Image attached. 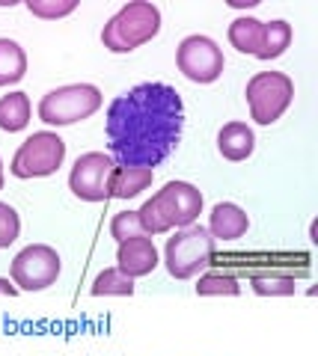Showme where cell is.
<instances>
[{
	"mask_svg": "<svg viewBox=\"0 0 318 356\" xmlns=\"http://www.w3.org/2000/svg\"><path fill=\"white\" fill-rule=\"evenodd\" d=\"M184 125L182 95L167 83H137L107 107V140L116 166L152 170L179 146Z\"/></svg>",
	"mask_w": 318,
	"mask_h": 356,
	"instance_id": "1",
	"label": "cell"
},
{
	"mask_svg": "<svg viewBox=\"0 0 318 356\" xmlns=\"http://www.w3.org/2000/svg\"><path fill=\"white\" fill-rule=\"evenodd\" d=\"M200 214L202 193L188 181H167L155 196L143 202V208L137 211V220L143 226V235H164L173 226H193Z\"/></svg>",
	"mask_w": 318,
	"mask_h": 356,
	"instance_id": "2",
	"label": "cell"
},
{
	"mask_svg": "<svg viewBox=\"0 0 318 356\" xmlns=\"http://www.w3.org/2000/svg\"><path fill=\"white\" fill-rule=\"evenodd\" d=\"M161 9L149 0H131L107 21L102 30V42L111 54H128L158 36Z\"/></svg>",
	"mask_w": 318,
	"mask_h": 356,
	"instance_id": "3",
	"label": "cell"
},
{
	"mask_svg": "<svg viewBox=\"0 0 318 356\" xmlns=\"http://www.w3.org/2000/svg\"><path fill=\"white\" fill-rule=\"evenodd\" d=\"M98 107H102V89L93 83H69L42 95L39 119L45 125L65 128V125H74V122L90 119Z\"/></svg>",
	"mask_w": 318,
	"mask_h": 356,
	"instance_id": "4",
	"label": "cell"
},
{
	"mask_svg": "<svg viewBox=\"0 0 318 356\" xmlns=\"http://www.w3.org/2000/svg\"><path fill=\"white\" fill-rule=\"evenodd\" d=\"M214 259V238L208 235V229L202 226H184L167 241L164 247V261H167V270L175 280H191L208 267Z\"/></svg>",
	"mask_w": 318,
	"mask_h": 356,
	"instance_id": "5",
	"label": "cell"
},
{
	"mask_svg": "<svg viewBox=\"0 0 318 356\" xmlns=\"http://www.w3.org/2000/svg\"><path fill=\"white\" fill-rule=\"evenodd\" d=\"M247 104L256 125H273L294 102V83L283 72H256L247 81Z\"/></svg>",
	"mask_w": 318,
	"mask_h": 356,
	"instance_id": "6",
	"label": "cell"
},
{
	"mask_svg": "<svg viewBox=\"0 0 318 356\" xmlns=\"http://www.w3.org/2000/svg\"><path fill=\"white\" fill-rule=\"evenodd\" d=\"M65 161V140L54 131H36L21 143L9 172L15 178H45L54 175Z\"/></svg>",
	"mask_w": 318,
	"mask_h": 356,
	"instance_id": "7",
	"label": "cell"
},
{
	"mask_svg": "<svg viewBox=\"0 0 318 356\" xmlns=\"http://www.w3.org/2000/svg\"><path fill=\"white\" fill-rule=\"evenodd\" d=\"M9 273L18 291H45L60 276V255L48 243H30L13 259Z\"/></svg>",
	"mask_w": 318,
	"mask_h": 356,
	"instance_id": "8",
	"label": "cell"
},
{
	"mask_svg": "<svg viewBox=\"0 0 318 356\" xmlns=\"http://www.w3.org/2000/svg\"><path fill=\"white\" fill-rule=\"evenodd\" d=\"M116 163L104 152H86L74 161L69 172V191L84 202H104L111 199V178Z\"/></svg>",
	"mask_w": 318,
	"mask_h": 356,
	"instance_id": "9",
	"label": "cell"
},
{
	"mask_svg": "<svg viewBox=\"0 0 318 356\" xmlns=\"http://www.w3.org/2000/svg\"><path fill=\"white\" fill-rule=\"evenodd\" d=\"M175 65L193 83H214L223 74V51L208 36H188L182 39L175 51Z\"/></svg>",
	"mask_w": 318,
	"mask_h": 356,
	"instance_id": "10",
	"label": "cell"
},
{
	"mask_svg": "<svg viewBox=\"0 0 318 356\" xmlns=\"http://www.w3.org/2000/svg\"><path fill=\"white\" fill-rule=\"evenodd\" d=\"M116 270H122L128 280H140V276H149L158 267V250L152 243L149 235L140 238H128L119 243L116 250Z\"/></svg>",
	"mask_w": 318,
	"mask_h": 356,
	"instance_id": "11",
	"label": "cell"
},
{
	"mask_svg": "<svg viewBox=\"0 0 318 356\" xmlns=\"http://www.w3.org/2000/svg\"><path fill=\"white\" fill-rule=\"evenodd\" d=\"M250 229V217L244 208H238L235 202H217L212 208V220H208V235L214 241H238L244 238Z\"/></svg>",
	"mask_w": 318,
	"mask_h": 356,
	"instance_id": "12",
	"label": "cell"
},
{
	"mask_svg": "<svg viewBox=\"0 0 318 356\" xmlns=\"http://www.w3.org/2000/svg\"><path fill=\"white\" fill-rule=\"evenodd\" d=\"M217 149L226 161H247L256 149V137H253V128L244 125V122H229V125L221 128L217 134Z\"/></svg>",
	"mask_w": 318,
	"mask_h": 356,
	"instance_id": "13",
	"label": "cell"
},
{
	"mask_svg": "<svg viewBox=\"0 0 318 356\" xmlns=\"http://www.w3.org/2000/svg\"><path fill=\"white\" fill-rule=\"evenodd\" d=\"M152 184V170L143 166H116L111 178V196L113 199H134Z\"/></svg>",
	"mask_w": 318,
	"mask_h": 356,
	"instance_id": "14",
	"label": "cell"
},
{
	"mask_svg": "<svg viewBox=\"0 0 318 356\" xmlns=\"http://www.w3.org/2000/svg\"><path fill=\"white\" fill-rule=\"evenodd\" d=\"M30 98L27 92H9L0 98V131L6 134H15V131H24L30 125Z\"/></svg>",
	"mask_w": 318,
	"mask_h": 356,
	"instance_id": "15",
	"label": "cell"
},
{
	"mask_svg": "<svg viewBox=\"0 0 318 356\" xmlns=\"http://www.w3.org/2000/svg\"><path fill=\"white\" fill-rule=\"evenodd\" d=\"M27 74V54L15 39H0V86H13Z\"/></svg>",
	"mask_w": 318,
	"mask_h": 356,
	"instance_id": "16",
	"label": "cell"
},
{
	"mask_svg": "<svg viewBox=\"0 0 318 356\" xmlns=\"http://www.w3.org/2000/svg\"><path fill=\"white\" fill-rule=\"evenodd\" d=\"M262 30H265V21L259 18H250V15H241L229 24V42L232 48L241 54H259V44H262Z\"/></svg>",
	"mask_w": 318,
	"mask_h": 356,
	"instance_id": "17",
	"label": "cell"
},
{
	"mask_svg": "<svg viewBox=\"0 0 318 356\" xmlns=\"http://www.w3.org/2000/svg\"><path fill=\"white\" fill-rule=\"evenodd\" d=\"M292 44V24L289 21H271L262 30V44H259V60H277L289 51Z\"/></svg>",
	"mask_w": 318,
	"mask_h": 356,
	"instance_id": "18",
	"label": "cell"
},
{
	"mask_svg": "<svg viewBox=\"0 0 318 356\" xmlns=\"http://www.w3.org/2000/svg\"><path fill=\"white\" fill-rule=\"evenodd\" d=\"M134 294V280H128L122 270H102L93 282V297H131Z\"/></svg>",
	"mask_w": 318,
	"mask_h": 356,
	"instance_id": "19",
	"label": "cell"
},
{
	"mask_svg": "<svg viewBox=\"0 0 318 356\" xmlns=\"http://www.w3.org/2000/svg\"><path fill=\"white\" fill-rule=\"evenodd\" d=\"M250 285H253V291L259 297H292L298 291L294 276H286V273H253Z\"/></svg>",
	"mask_w": 318,
	"mask_h": 356,
	"instance_id": "20",
	"label": "cell"
},
{
	"mask_svg": "<svg viewBox=\"0 0 318 356\" xmlns=\"http://www.w3.org/2000/svg\"><path fill=\"white\" fill-rule=\"evenodd\" d=\"M238 291H241V285L235 276H229V273H205V276H200V282H196V294L200 297H217V294L235 297Z\"/></svg>",
	"mask_w": 318,
	"mask_h": 356,
	"instance_id": "21",
	"label": "cell"
},
{
	"mask_svg": "<svg viewBox=\"0 0 318 356\" xmlns=\"http://www.w3.org/2000/svg\"><path fill=\"white\" fill-rule=\"evenodd\" d=\"M21 235V217L9 202H0V250L13 247Z\"/></svg>",
	"mask_w": 318,
	"mask_h": 356,
	"instance_id": "22",
	"label": "cell"
},
{
	"mask_svg": "<svg viewBox=\"0 0 318 356\" xmlns=\"http://www.w3.org/2000/svg\"><path fill=\"white\" fill-rule=\"evenodd\" d=\"M111 235L119 243L128 241V238H140V235H143V226H140V220H137V211H122V214H113Z\"/></svg>",
	"mask_w": 318,
	"mask_h": 356,
	"instance_id": "23",
	"label": "cell"
},
{
	"mask_svg": "<svg viewBox=\"0 0 318 356\" xmlns=\"http://www.w3.org/2000/svg\"><path fill=\"white\" fill-rule=\"evenodd\" d=\"M27 9L33 15H39V18H65V15H72L74 9H78V3L74 0H65V3H45V0H30Z\"/></svg>",
	"mask_w": 318,
	"mask_h": 356,
	"instance_id": "24",
	"label": "cell"
},
{
	"mask_svg": "<svg viewBox=\"0 0 318 356\" xmlns=\"http://www.w3.org/2000/svg\"><path fill=\"white\" fill-rule=\"evenodd\" d=\"M0 294H3V297H15V294H18V288L9 282V280H0Z\"/></svg>",
	"mask_w": 318,
	"mask_h": 356,
	"instance_id": "25",
	"label": "cell"
}]
</instances>
